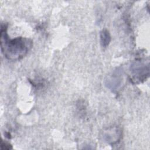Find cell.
<instances>
[{
    "label": "cell",
    "mask_w": 150,
    "mask_h": 150,
    "mask_svg": "<svg viewBox=\"0 0 150 150\" xmlns=\"http://www.w3.org/2000/svg\"><path fill=\"white\" fill-rule=\"evenodd\" d=\"M4 146V147H3L2 149H11V148H12V147H10L11 145H9V144L2 142H1V146Z\"/></svg>",
    "instance_id": "obj_3"
},
{
    "label": "cell",
    "mask_w": 150,
    "mask_h": 150,
    "mask_svg": "<svg viewBox=\"0 0 150 150\" xmlns=\"http://www.w3.org/2000/svg\"><path fill=\"white\" fill-rule=\"evenodd\" d=\"M111 41V36L107 29H103L100 32V43L103 47H106Z\"/></svg>",
    "instance_id": "obj_2"
},
{
    "label": "cell",
    "mask_w": 150,
    "mask_h": 150,
    "mask_svg": "<svg viewBox=\"0 0 150 150\" xmlns=\"http://www.w3.org/2000/svg\"><path fill=\"white\" fill-rule=\"evenodd\" d=\"M32 46V41L23 38H8L5 26H1V48L4 55L9 60H16L22 59Z\"/></svg>",
    "instance_id": "obj_1"
}]
</instances>
